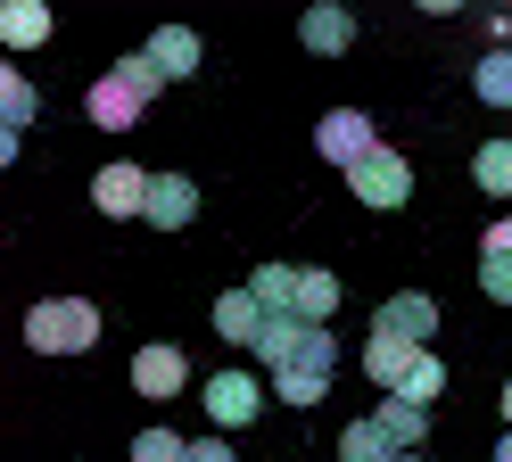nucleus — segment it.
<instances>
[{
  "instance_id": "20",
  "label": "nucleus",
  "mask_w": 512,
  "mask_h": 462,
  "mask_svg": "<svg viewBox=\"0 0 512 462\" xmlns=\"http://www.w3.org/2000/svg\"><path fill=\"white\" fill-rule=\"evenodd\" d=\"M34 116H42V91L25 83V75H17L9 58H0V124H9V132H25Z\"/></svg>"
},
{
  "instance_id": "17",
  "label": "nucleus",
  "mask_w": 512,
  "mask_h": 462,
  "mask_svg": "<svg viewBox=\"0 0 512 462\" xmlns=\"http://www.w3.org/2000/svg\"><path fill=\"white\" fill-rule=\"evenodd\" d=\"M42 42H50L42 0H0V50H42Z\"/></svg>"
},
{
  "instance_id": "4",
  "label": "nucleus",
  "mask_w": 512,
  "mask_h": 462,
  "mask_svg": "<svg viewBox=\"0 0 512 462\" xmlns=\"http://www.w3.org/2000/svg\"><path fill=\"white\" fill-rule=\"evenodd\" d=\"M347 190H356V207H372V215H397V207H413V157L380 141V149L356 165V174H347Z\"/></svg>"
},
{
  "instance_id": "16",
  "label": "nucleus",
  "mask_w": 512,
  "mask_h": 462,
  "mask_svg": "<svg viewBox=\"0 0 512 462\" xmlns=\"http://www.w3.org/2000/svg\"><path fill=\"white\" fill-rule=\"evenodd\" d=\"M413 363H422V347H405V339H364V380H372L380 396H397Z\"/></svg>"
},
{
  "instance_id": "10",
  "label": "nucleus",
  "mask_w": 512,
  "mask_h": 462,
  "mask_svg": "<svg viewBox=\"0 0 512 462\" xmlns=\"http://www.w3.org/2000/svg\"><path fill=\"white\" fill-rule=\"evenodd\" d=\"M133 388L149 396V405H174V396L190 388V363H182V347H141V355H133Z\"/></svg>"
},
{
  "instance_id": "8",
  "label": "nucleus",
  "mask_w": 512,
  "mask_h": 462,
  "mask_svg": "<svg viewBox=\"0 0 512 462\" xmlns=\"http://www.w3.org/2000/svg\"><path fill=\"white\" fill-rule=\"evenodd\" d=\"M141 223H157V231H190V223H199V182H190V174H149V207H141Z\"/></svg>"
},
{
  "instance_id": "30",
  "label": "nucleus",
  "mask_w": 512,
  "mask_h": 462,
  "mask_svg": "<svg viewBox=\"0 0 512 462\" xmlns=\"http://www.w3.org/2000/svg\"><path fill=\"white\" fill-rule=\"evenodd\" d=\"M397 462H430V454H397Z\"/></svg>"
},
{
  "instance_id": "24",
  "label": "nucleus",
  "mask_w": 512,
  "mask_h": 462,
  "mask_svg": "<svg viewBox=\"0 0 512 462\" xmlns=\"http://www.w3.org/2000/svg\"><path fill=\"white\" fill-rule=\"evenodd\" d=\"M339 462H397V454H389V438H380L372 421H347L339 429Z\"/></svg>"
},
{
  "instance_id": "9",
  "label": "nucleus",
  "mask_w": 512,
  "mask_h": 462,
  "mask_svg": "<svg viewBox=\"0 0 512 462\" xmlns=\"http://www.w3.org/2000/svg\"><path fill=\"white\" fill-rule=\"evenodd\" d=\"M265 322H273V314L256 306V289H248V281L215 297V339H223V347H248V355H256V339H265Z\"/></svg>"
},
{
  "instance_id": "22",
  "label": "nucleus",
  "mask_w": 512,
  "mask_h": 462,
  "mask_svg": "<svg viewBox=\"0 0 512 462\" xmlns=\"http://www.w3.org/2000/svg\"><path fill=\"white\" fill-rule=\"evenodd\" d=\"M471 91L488 99V108H512V50H488V58H479V75H471Z\"/></svg>"
},
{
  "instance_id": "19",
  "label": "nucleus",
  "mask_w": 512,
  "mask_h": 462,
  "mask_svg": "<svg viewBox=\"0 0 512 462\" xmlns=\"http://www.w3.org/2000/svg\"><path fill=\"white\" fill-rule=\"evenodd\" d=\"M248 289H256V306H265V314H298V264H256Z\"/></svg>"
},
{
  "instance_id": "12",
  "label": "nucleus",
  "mask_w": 512,
  "mask_h": 462,
  "mask_svg": "<svg viewBox=\"0 0 512 462\" xmlns=\"http://www.w3.org/2000/svg\"><path fill=\"white\" fill-rule=\"evenodd\" d=\"M364 421L389 438V454H422V438H430V413H422V405H405V396H380Z\"/></svg>"
},
{
  "instance_id": "7",
  "label": "nucleus",
  "mask_w": 512,
  "mask_h": 462,
  "mask_svg": "<svg viewBox=\"0 0 512 462\" xmlns=\"http://www.w3.org/2000/svg\"><path fill=\"white\" fill-rule=\"evenodd\" d=\"M314 149H323L339 174H356V165L380 149V132H372V116H364V108H331L323 124H314Z\"/></svg>"
},
{
  "instance_id": "27",
  "label": "nucleus",
  "mask_w": 512,
  "mask_h": 462,
  "mask_svg": "<svg viewBox=\"0 0 512 462\" xmlns=\"http://www.w3.org/2000/svg\"><path fill=\"white\" fill-rule=\"evenodd\" d=\"M17 149H25V141H17L9 124H0V174H9V165H17Z\"/></svg>"
},
{
  "instance_id": "18",
  "label": "nucleus",
  "mask_w": 512,
  "mask_h": 462,
  "mask_svg": "<svg viewBox=\"0 0 512 462\" xmlns=\"http://www.w3.org/2000/svg\"><path fill=\"white\" fill-rule=\"evenodd\" d=\"M331 314H339V273H323V264H298V322L331 330Z\"/></svg>"
},
{
  "instance_id": "11",
  "label": "nucleus",
  "mask_w": 512,
  "mask_h": 462,
  "mask_svg": "<svg viewBox=\"0 0 512 462\" xmlns=\"http://www.w3.org/2000/svg\"><path fill=\"white\" fill-rule=\"evenodd\" d=\"M91 207H100V215H141L149 207V174H141V165H100V174H91Z\"/></svg>"
},
{
  "instance_id": "15",
  "label": "nucleus",
  "mask_w": 512,
  "mask_h": 462,
  "mask_svg": "<svg viewBox=\"0 0 512 462\" xmlns=\"http://www.w3.org/2000/svg\"><path fill=\"white\" fill-rule=\"evenodd\" d=\"M298 42H306L314 58H339L347 42H356V9H339V0H323V9H306V17H298Z\"/></svg>"
},
{
  "instance_id": "14",
  "label": "nucleus",
  "mask_w": 512,
  "mask_h": 462,
  "mask_svg": "<svg viewBox=\"0 0 512 462\" xmlns=\"http://www.w3.org/2000/svg\"><path fill=\"white\" fill-rule=\"evenodd\" d=\"M141 50H149V66H157V75H166V83L199 75V58H207V50H199V33H190V25H157V33H149Z\"/></svg>"
},
{
  "instance_id": "21",
  "label": "nucleus",
  "mask_w": 512,
  "mask_h": 462,
  "mask_svg": "<svg viewBox=\"0 0 512 462\" xmlns=\"http://www.w3.org/2000/svg\"><path fill=\"white\" fill-rule=\"evenodd\" d=\"M471 182L488 190V198H512V141H488L471 157Z\"/></svg>"
},
{
  "instance_id": "26",
  "label": "nucleus",
  "mask_w": 512,
  "mask_h": 462,
  "mask_svg": "<svg viewBox=\"0 0 512 462\" xmlns=\"http://www.w3.org/2000/svg\"><path fill=\"white\" fill-rule=\"evenodd\" d=\"M190 462H232V446L223 438H190Z\"/></svg>"
},
{
  "instance_id": "13",
  "label": "nucleus",
  "mask_w": 512,
  "mask_h": 462,
  "mask_svg": "<svg viewBox=\"0 0 512 462\" xmlns=\"http://www.w3.org/2000/svg\"><path fill=\"white\" fill-rule=\"evenodd\" d=\"M479 289H488L496 306H512V215H496L479 231Z\"/></svg>"
},
{
  "instance_id": "23",
  "label": "nucleus",
  "mask_w": 512,
  "mask_h": 462,
  "mask_svg": "<svg viewBox=\"0 0 512 462\" xmlns=\"http://www.w3.org/2000/svg\"><path fill=\"white\" fill-rule=\"evenodd\" d=\"M397 396H405V405H422V413H430L438 396H446V363H438V355H422V363L405 372V388H397Z\"/></svg>"
},
{
  "instance_id": "2",
  "label": "nucleus",
  "mask_w": 512,
  "mask_h": 462,
  "mask_svg": "<svg viewBox=\"0 0 512 462\" xmlns=\"http://www.w3.org/2000/svg\"><path fill=\"white\" fill-rule=\"evenodd\" d=\"M157 91H166V75L149 66V50H133V58H116L108 75L83 91V116L100 124V132H133V124H141V108H149Z\"/></svg>"
},
{
  "instance_id": "25",
  "label": "nucleus",
  "mask_w": 512,
  "mask_h": 462,
  "mask_svg": "<svg viewBox=\"0 0 512 462\" xmlns=\"http://www.w3.org/2000/svg\"><path fill=\"white\" fill-rule=\"evenodd\" d=\"M133 462H190V438L157 421V429H141V438H133Z\"/></svg>"
},
{
  "instance_id": "6",
  "label": "nucleus",
  "mask_w": 512,
  "mask_h": 462,
  "mask_svg": "<svg viewBox=\"0 0 512 462\" xmlns=\"http://www.w3.org/2000/svg\"><path fill=\"white\" fill-rule=\"evenodd\" d=\"M199 405H207L215 429H248L265 413V380L256 372H215V380H199Z\"/></svg>"
},
{
  "instance_id": "28",
  "label": "nucleus",
  "mask_w": 512,
  "mask_h": 462,
  "mask_svg": "<svg viewBox=\"0 0 512 462\" xmlns=\"http://www.w3.org/2000/svg\"><path fill=\"white\" fill-rule=\"evenodd\" d=\"M496 462H512V429H504V446H496Z\"/></svg>"
},
{
  "instance_id": "3",
  "label": "nucleus",
  "mask_w": 512,
  "mask_h": 462,
  "mask_svg": "<svg viewBox=\"0 0 512 462\" xmlns=\"http://www.w3.org/2000/svg\"><path fill=\"white\" fill-rule=\"evenodd\" d=\"M25 347L34 355L100 347V306H91V297H34V306H25Z\"/></svg>"
},
{
  "instance_id": "1",
  "label": "nucleus",
  "mask_w": 512,
  "mask_h": 462,
  "mask_svg": "<svg viewBox=\"0 0 512 462\" xmlns=\"http://www.w3.org/2000/svg\"><path fill=\"white\" fill-rule=\"evenodd\" d=\"M256 363L273 372V396L281 405H323L331 396V372H339V339L331 330H314V322H298V314H273L265 322V339H256Z\"/></svg>"
},
{
  "instance_id": "29",
  "label": "nucleus",
  "mask_w": 512,
  "mask_h": 462,
  "mask_svg": "<svg viewBox=\"0 0 512 462\" xmlns=\"http://www.w3.org/2000/svg\"><path fill=\"white\" fill-rule=\"evenodd\" d=\"M504 429H512V380H504Z\"/></svg>"
},
{
  "instance_id": "5",
  "label": "nucleus",
  "mask_w": 512,
  "mask_h": 462,
  "mask_svg": "<svg viewBox=\"0 0 512 462\" xmlns=\"http://www.w3.org/2000/svg\"><path fill=\"white\" fill-rule=\"evenodd\" d=\"M372 339H405V347H422V355H430V339H438V297H430V289H397V297H380Z\"/></svg>"
}]
</instances>
